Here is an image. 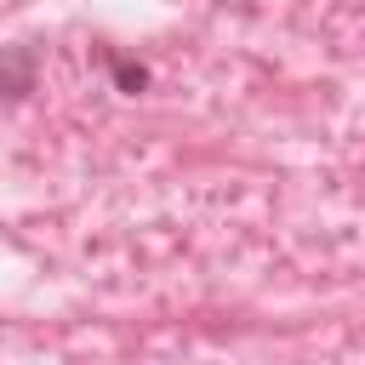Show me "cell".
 Segmentation results:
<instances>
[{
  "mask_svg": "<svg viewBox=\"0 0 365 365\" xmlns=\"http://www.w3.org/2000/svg\"><path fill=\"white\" fill-rule=\"evenodd\" d=\"M114 80H120L125 91H137V86H143L148 74H143V68H131V63H114Z\"/></svg>",
  "mask_w": 365,
  "mask_h": 365,
  "instance_id": "cell-1",
  "label": "cell"
}]
</instances>
